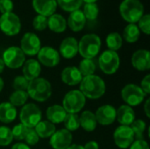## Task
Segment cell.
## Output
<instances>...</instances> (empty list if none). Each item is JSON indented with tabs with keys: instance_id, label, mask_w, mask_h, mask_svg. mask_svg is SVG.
Returning <instances> with one entry per match:
<instances>
[{
	"instance_id": "cell-46",
	"label": "cell",
	"mask_w": 150,
	"mask_h": 149,
	"mask_svg": "<svg viewBox=\"0 0 150 149\" xmlns=\"http://www.w3.org/2000/svg\"><path fill=\"white\" fill-rule=\"evenodd\" d=\"M11 149H31L28 145H26L25 143H22V142H18L16 144H14L12 146Z\"/></svg>"
},
{
	"instance_id": "cell-39",
	"label": "cell",
	"mask_w": 150,
	"mask_h": 149,
	"mask_svg": "<svg viewBox=\"0 0 150 149\" xmlns=\"http://www.w3.org/2000/svg\"><path fill=\"white\" fill-rule=\"evenodd\" d=\"M33 26L36 31H44L47 27V18L38 14L33 20Z\"/></svg>"
},
{
	"instance_id": "cell-10",
	"label": "cell",
	"mask_w": 150,
	"mask_h": 149,
	"mask_svg": "<svg viewBox=\"0 0 150 149\" xmlns=\"http://www.w3.org/2000/svg\"><path fill=\"white\" fill-rule=\"evenodd\" d=\"M4 65L11 69H16L23 66L25 61V55L18 47H10L6 48L2 58Z\"/></svg>"
},
{
	"instance_id": "cell-23",
	"label": "cell",
	"mask_w": 150,
	"mask_h": 149,
	"mask_svg": "<svg viewBox=\"0 0 150 149\" xmlns=\"http://www.w3.org/2000/svg\"><path fill=\"white\" fill-rule=\"evenodd\" d=\"M66 115H67L66 111L60 105H51L47 109L46 112V116L47 120L54 125L62 123Z\"/></svg>"
},
{
	"instance_id": "cell-47",
	"label": "cell",
	"mask_w": 150,
	"mask_h": 149,
	"mask_svg": "<svg viewBox=\"0 0 150 149\" xmlns=\"http://www.w3.org/2000/svg\"><path fill=\"white\" fill-rule=\"evenodd\" d=\"M150 100L149 98V99H147L146 100V102H145V105H144V112H145V113H146V115H147V117L148 118H149L150 117Z\"/></svg>"
},
{
	"instance_id": "cell-14",
	"label": "cell",
	"mask_w": 150,
	"mask_h": 149,
	"mask_svg": "<svg viewBox=\"0 0 150 149\" xmlns=\"http://www.w3.org/2000/svg\"><path fill=\"white\" fill-rule=\"evenodd\" d=\"M73 141V136L70 132L65 128L55 131L50 137L49 144L54 149H67Z\"/></svg>"
},
{
	"instance_id": "cell-18",
	"label": "cell",
	"mask_w": 150,
	"mask_h": 149,
	"mask_svg": "<svg viewBox=\"0 0 150 149\" xmlns=\"http://www.w3.org/2000/svg\"><path fill=\"white\" fill-rule=\"evenodd\" d=\"M59 51L63 58L72 59L78 54V41L74 37H67L62 41Z\"/></svg>"
},
{
	"instance_id": "cell-45",
	"label": "cell",
	"mask_w": 150,
	"mask_h": 149,
	"mask_svg": "<svg viewBox=\"0 0 150 149\" xmlns=\"http://www.w3.org/2000/svg\"><path fill=\"white\" fill-rule=\"evenodd\" d=\"M84 149H99L98 143L95 141H91L87 142L84 146H83Z\"/></svg>"
},
{
	"instance_id": "cell-3",
	"label": "cell",
	"mask_w": 150,
	"mask_h": 149,
	"mask_svg": "<svg viewBox=\"0 0 150 149\" xmlns=\"http://www.w3.org/2000/svg\"><path fill=\"white\" fill-rule=\"evenodd\" d=\"M101 44V40L97 34H85L78 42V53L83 59H93L99 54Z\"/></svg>"
},
{
	"instance_id": "cell-6",
	"label": "cell",
	"mask_w": 150,
	"mask_h": 149,
	"mask_svg": "<svg viewBox=\"0 0 150 149\" xmlns=\"http://www.w3.org/2000/svg\"><path fill=\"white\" fill-rule=\"evenodd\" d=\"M41 119L42 112L35 104H25L21 108L19 113L20 123L27 128H34L41 121Z\"/></svg>"
},
{
	"instance_id": "cell-32",
	"label": "cell",
	"mask_w": 150,
	"mask_h": 149,
	"mask_svg": "<svg viewBox=\"0 0 150 149\" xmlns=\"http://www.w3.org/2000/svg\"><path fill=\"white\" fill-rule=\"evenodd\" d=\"M62 123L64 124L65 129L70 133L76 131L80 127L79 116L75 113H67Z\"/></svg>"
},
{
	"instance_id": "cell-44",
	"label": "cell",
	"mask_w": 150,
	"mask_h": 149,
	"mask_svg": "<svg viewBox=\"0 0 150 149\" xmlns=\"http://www.w3.org/2000/svg\"><path fill=\"white\" fill-rule=\"evenodd\" d=\"M142 90L146 93V95L150 94V75H147L141 82V86Z\"/></svg>"
},
{
	"instance_id": "cell-27",
	"label": "cell",
	"mask_w": 150,
	"mask_h": 149,
	"mask_svg": "<svg viewBox=\"0 0 150 149\" xmlns=\"http://www.w3.org/2000/svg\"><path fill=\"white\" fill-rule=\"evenodd\" d=\"M34 130L40 138L46 139L50 138L55 133L56 127L54 124L49 122L48 120H41L34 127Z\"/></svg>"
},
{
	"instance_id": "cell-5",
	"label": "cell",
	"mask_w": 150,
	"mask_h": 149,
	"mask_svg": "<svg viewBox=\"0 0 150 149\" xmlns=\"http://www.w3.org/2000/svg\"><path fill=\"white\" fill-rule=\"evenodd\" d=\"M86 103V97L79 90L69 91L63 97L62 107L67 113H75L81 112Z\"/></svg>"
},
{
	"instance_id": "cell-19",
	"label": "cell",
	"mask_w": 150,
	"mask_h": 149,
	"mask_svg": "<svg viewBox=\"0 0 150 149\" xmlns=\"http://www.w3.org/2000/svg\"><path fill=\"white\" fill-rule=\"evenodd\" d=\"M41 71L40 63L35 59H29L25 61L22 66L23 76L29 82L40 76Z\"/></svg>"
},
{
	"instance_id": "cell-48",
	"label": "cell",
	"mask_w": 150,
	"mask_h": 149,
	"mask_svg": "<svg viewBox=\"0 0 150 149\" xmlns=\"http://www.w3.org/2000/svg\"><path fill=\"white\" fill-rule=\"evenodd\" d=\"M67 149H84L83 146L77 145V144H71Z\"/></svg>"
},
{
	"instance_id": "cell-43",
	"label": "cell",
	"mask_w": 150,
	"mask_h": 149,
	"mask_svg": "<svg viewBox=\"0 0 150 149\" xmlns=\"http://www.w3.org/2000/svg\"><path fill=\"white\" fill-rule=\"evenodd\" d=\"M129 149H149V146L145 140H134Z\"/></svg>"
},
{
	"instance_id": "cell-49",
	"label": "cell",
	"mask_w": 150,
	"mask_h": 149,
	"mask_svg": "<svg viewBox=\"0 0 150 149\" xmlns=\"http://www.w3.org/2000/svg\"><path fill=\"white\" fill-rule=\"evenodd\" d=\"M4 67H5V65H4V61H3L2 58H0V74L4 72Z\"/></svg>"
},
{
	"instance_id": "cell-37",
	"label": "cell",
	"mask_w": 150,
	"mask_h": 149,
	"mask_svg": "<svg viewBox=\"0 0 150 149\" xmlns=\"http://www.w3.org/2000/svg\"><path fill=\"white\" fill-rule=\"evenodd\" d=\"M27 129L28 128L26 126H25L21 123L14 126L13 128L11 129V133H12L13 140H16V141H23L25 139V133L27 132Z\"/></svg>"
},
{
	"instance_id": "cell-40",
	"label": "cell",
	"mask_w": 150,
	"mask_h": 149,
	"mask_svg": "<svg viewBox=\"0 0 150 149\" xmlns=\"http://www.w3.org/2000/svg\"><path fill=\"white\" fill-rule=\"evenodd\" d=\"M24 140H25L26 145H28V146H35L40 141V137L38 136V134L35 132L34 128H28Z\"/></svg>"
},
{
	"instance_id": "cell-36",
	"label": "cell",
	"mask_w": 150,
	"mask_h": 149,
	"mask_svg": "<svg viewBox=\"0 0 150 149\" xmlns=\"http://www.w3.org/2000/svg\"><path fill=\"white\" fill-rule=\"evenodd\" d=\"M13 141L11 129L6 126H0V147L9 146Z\"/></svg>"
},
{
	"instance_id": "cell-1",
	"label": "cell",
	"mask_w": 150,
	"mask_h": 149,
	"mask_svg": "<svg viewBox=\"0 0 150 149\" xmlns=\"http://www.w3.org/2000/svg\"><path fill=\"white\" fill-rule=\"evenodd\" d=\"M105 83L98 76L91 75L83 77L80 83V91L89 99H98L105 93Z\"/></svg>"
},
{
	"instance_id": "cell-26",
	"label": "cell",
	"mask_w": 150,
	"mask_h": 149,
	"mask_svg": "<svg viewBox=\"0 0 150 149\" xmlns=\"http://www.w3.org/2000/svg\"><path fill=\"white\" fill-rule=\"evenodd\" d=\"M47 27L56 33H61L66 30L67 21L61 14L54 13L47 18Z\"/></svg>"
},
{
	"instance_id": "cell-9",
	"label": "cell",
	"mask_w": 150,
	"mask_h": 149,
	"mask_svg": "<svg viewBox=\"0 0 150 149\" xmlns=\"http://www.w3.org/2000/svg\"><path fill=\"white\" fill-rule=\"evenodd\" d=\"M21 22L18 15L13 12L4 13L0 16V30L7 36H14L19 33Z\"/></svg>"
},
{
	"instance_id": "cell-24",
	"label": "cell",
	"mask_w": 150,
	"mask_h": 149,
	"mask_svg": "<svg viewBox=\"0 0 150 149\" xmlns=\"http://www.w3.org/2000/svg\"><path fill=\"white\" fill-rule=\"evenodd\" d=\"M80 126L86 132H93L97 128V119L95 113L91 111H84L79 117Z\"/></svg>"
},
{
	"instance_id": "cell-12",
	"label": "cell",
	"mask_w": 150,
	"mask_h": 149,
	"mask_svg": "<svg viewBox=\"0 0 150 149\" xmlns=\"http://www.w3.org/2000/svg\"><path fill=\"white\" fill-rule=\"evenodd\" d=\"M41 48L40 38L33 32H26L23 35L20 41V49L25 55H36Z\"/></svg>"
},
{
	"instance_id": "cell-11",
	"label": "cell",
	"mask_w": 150,
	"mask_h": 149,
	"mask_svg": "<svg viewBox=\"0 0 150 149\" xmlns=\"http://www.w3.org/2000/svg\"><path fill=\"white\" fill-rule=\"evenodd\" d=\"M134 134L130 126H120L113 133V141L115 145L121 149L128 148L134 141Z\"/></svg>"
},
{
	"instance_id": "cell-4",
	"label": "cell",
	"mask_w": 150,
	"mask_h": 149,
	"mask_svg": "<svg viewBox=\"0 0 150 149\" xmlns=\"http://www.w3.org/2000/svg\"><path fill=\"white\" fill-rule=\"evenodd\" d=\"M119 10L122 18L129 24L137 23L144 15V6L140 0H123Z\"/></svg>"
},
{
	"instance_id": "cell-2",
	"label": "cell",
	"mask_w": 150,
	"mask_h": 149,
	"mask_svg": "<svg viewBox=\"0 0 150 149\" xmlns=\"http://www.w3.org/2000/svg\"><path fill=\"white\" fill-rule=\"evenodd\" d=\"M26 92L34 101L45 102L52 95V87L47 79L38 77L29 82Z\"/></svg>"
},
{
	"instance_id": "cell-17",
	"label": "cell",
	"mask_w": 150,
	"mask_h": 149,
	"mask_svg": "<svg viewBox=\"0 0 150 149\" xmlns=\"http://www.w3.org/2000/svg\"><path fill=\"white\" fill-rule=\"evenodd\" d=\"M32 4L33 10L39 15L47 18L54 14L58 6L56 0H33Z\"/></svg>"
},
{
	"instance_id": "cell-31",
	"label": "cell",
	"mask_w": 150,
	"mask_h": 149,
	"mask_svg": "<svg viewBox=\"0 0 150 149\" xmlns=\"http://www.w3.org/2000/svg\"><path fill=\"white\" fill-rule=\"evenodd\" d=\"M77 68L79 69L83 77H84L94 75L96 71V64L92 59H83L80 61L79 67Z\"/></svg>"
},
{
	"instance_id": "cell-8",
	"label": "cell",
	"mask_w": 150,
	"mask_h": 149,
	"mask_svg": "<svg viewBox=\"0 0 150 149\" xmlns=\"http://www.w3.org/2000/svg\"><path fill=\"white\" fill-rule=\"evenodd\" d=\"M120 56L115 51L105 50L98 57L99 68L105 75L115 74L120 68Z\"/></svg>"
},
{
	"instance_id": "cell-20",
	"label": "cell",
	"mask_w": 150,
	"mask_h": 149,
	"mask_svg": "<svg viewBox=\"0 0 150 149\" xmlns=\"http://www.w3.org/2000/svg\"><path fill=\"white\" fill-rule=\"evenodd\" d=\"M62 81L69 86H76L80 84L83 76L76 67H67L61 74Z\"/></svg>"
},
{
	"instance_id": "cell-30",
	"label": "cell",
	"mask_w": 150,
	"mask_h": 149,
	"mask_svg": "<svg viewBox=\"0 0 150 149\" xmlns=\"http://www.w3.org/2000/svg\"><path fill=\"white\" fill-rule=\"evenodd\" d=\"M28 97H29L26 91L14 90L9 97V103L11 104L14 107L23 106L25 105Z\"/></svg>"
},
{
	"instance_id": "cell-42",
	"label": "cell",
	"mask_w": 150,
	"mask_h": 149,
	"mask_svg": "<svg viewBox=\"0 0 150 149\" xmlns=\"http://www.w3.org/2000/svg\"><path fill=\"white\" fill-rule=\"evenodd\" d=\"M13 2L12 0H0V12L2 14L12 12Z\"/></svg>"
},
{
	"instance_id": "cell-29",
	"label": "cell",
	"mask_w": 150,
	"mask_h": 149,
	"mask_svg": "<svg viewBox=\"0 0 150 149\" xmlns=\"http://www.w3.org/2000/svg\"><path fill=\"white\" fill-rule=\"evenodd\" d=\"M105 42L109 50L116 52L122 47V44H123L122 36L119 32H111L106 36Z\"/></svg>"
},
{
	"instance_id": "cell-22",
	"label": "cell",
	"mask_w": 150,
	"mask_h": 149,
	"mask_svg": "<svg viewBox=\"0 0 150 149\" xmlns=\"http://www.w3.org/2000/svg\"><path fill=\"white\" fill-rule=\"evenodd\" d=\"M85 24H86V18L82 11L76 10L70 12L68 18L67 25H69V27L73 32L82 31L85 26Z\"/></svg>"
},
{
	"instance_id": "cell-7",
	"label": "cell",
	"mask_w": 150,
	"mask_h": 149,
	"mask_svg": "<svg viewBox=\"0 0 150 149\" xmlns=\"http://www.w3.org/2000/svg\"><path fill=\"white\" fill-rule=\"evenodd\" d=\"M121 98L129 106H137L146 98V93L142 88L134 83H128L123 87L120 92Z\"/></svg>"
},
{
	"instance_id": "cell-41",
	"label": "cell",
	"mask_w": 150,
	"mask_h": 149,
	"mask_svg": "<svg viewBox=\"0 0 150 149\" xmlns=\"http://www.w3.org/2000/svg\"><path fill=\"white\" fill-rule=\"evenodd\" d=\"M138 27L140 31L143 32L145 34L149 35L150 33V15L144 14L138 21Z\"/></svg>"
},
{
	"instance_id": "cell-51",
	"label": "cell",
	"mask_w": 150,
	"mask_h": 149,
	"mask_svg": "<svg viewBox=\"0 0 150 149\" xmlns=\"http://www.w3.org/2000/svg\"><path fill=\"white\" fill-rule=\"evenodd\" d=\"M98 0H83V2H85L86 3H96Z\"/></svg>"
},
{
	"instance_id": "cell-21",
	"label": "cell",
	"mask_w": 150,
	"mask_h": 149,
	"mask_svg": "<svg viewBox=\"0 0 150 149\" xmlns=\"http://www.w3.org/2000/svg\"><path fill=\"white\" fill-rule=\"evenodd\" d=\"M116 119L120 126H130L131 124L135 120V112L129 105H120L119 109L116 110Z\"/></svg>"
},
{
	"instance_id": "cell-50",
	"label": "cell",
	"mask_w": 150,
	"mask_h": 149,
	"mask_svg": "<svg viewBox=\"0 0 150 149\" xmlns=\"http://www.w3.org/2000/svg\"><path fill=\"white\" fill-rule=\"evenodd\" d=\"M4 83L3 81V79L0 77V92L2 91V90L4 89Z\"/></svg>"
},
{
	"instance_id": "cell-35",
	"label": "cell",
	"mask_w": 150,
	"mask_h": 149,
	"mask_svg": "<svg viewBox=\"0 0 150 149\" xmlns=\"http://www.w3.org/2000/svg\"><path fill=\"white\" fill-rule=\"evenodd\" d=\"M82 11L86 20H95L98 16L99 8L96 3H86L83 6V11Z\"/></svg>"
},
{
	"instance_id": "cell-15",
	"label": "cell",
	"mask_w": 150,
	"mask_h": 149,
	"mask_svg": "<svg viewBox=\"0 0 150 149\" xmlns=\"http://www.w3.org/2000/svg\"><path fill=\"white\" fill-rule=\"evenodd\" d=\"M95 116L98 124L110 126L116 120V109L111 105H104L98 108Z\"/></svg>"
},
{
	"instance_id": "cell-33",
	"label": "cell",
	"mask_w": 150,
	"mask_h": 149,
	"mask_svg": "<svg viewBox=\"0 0 150 149\" xmlns=\"http://www.w3.org/2000/svg\"><path fill=\"white\" fill-rule=\"evenodd\" d=\"M132 131L134 134V139L144 140V133L146 131V122L142 119H135L130 126Z\"/></svg>"
},
{
	"instance_id": "cell-38",
	"label": "cell",
	"mask_w": 150,
	"mask_h": 149,
	"mask_svg": "<svg viewBox=\"0 0 150 149\" xmlns=\"http://www.w3.org/2000/svg\"><path fill=\"white\" fill-rule=\"evenodd\" d=\"M29 81L25 79L23 76H18L14 78L12 82V87L14 90H24L26 91Z\"/></svg>"
},
{
	"instance_id": "cell-34",
	"label": "cell",
	"mask_w": 150,
	"mask_h": 149,
	"mask_svg": "<svg viewBox=\"0 0 150 149\" xmlns=\"http://www.w3.org/2000/svg\"><path fill=\"white\" fill-rule=\"evenodd\" d=\"M57 5H59L63 11L72 12L79 10L83 4V0H56Z\"/></svg>"
},
{
	"instance_id": "cell-28",
	"label": "cell",
	"mask_w": 150,
	"mask_h": 149,
	"mask_svg": "<svg viewBox=\"0 0 150 149\" xmlns=\"http://www.w3.org/2000/svg\"><path fill=\"white\" fill-rule=\"evenodd\" d=\"M141 35V31L136 24H128L123 31V38L128 43L136 42Z\"/></svg>"
},
{
	"instance_id": "cell-25",
	"label": "cell",
	"mask_w": 150,
	"mask_h": 149,
	"mask_svg": "<svg viewBox=\"0 0 150 149\" xmlns=\"http://www.w3.org/2000/svg\"><path fill=\"white\" fill-rule=\"evenodd\" d=\"M17 118V109L9 102L0 104V122L10 124Z\"/></svg>"
},
{
	"instance_id": "cell-16",
	"label": "cell",
	"mask_w": 150,
	"mask_h": 149,
	"mask_svg": "<svg viewBox=\"0 0 150 149\" xmlns=\"http://www.w3.org/2000/svg\"><path fill=\"white\" fill-rule=\"evenodd\" d=\"M133 67L139 71H147L150 68V54L147 49L135 51L131 58Z\"/></svg>"
},
{
	"instance_id": "cell-13",
	"label": "cell",
	"mask_w": 150,
	"mask_h": 149,
	"mask_svg": "<svg viewBox=\"0 0 150 149\" xmlns=\"http://www.w3.org/2000/svg\"><path fill=\"white\" fill-rule=\"evenodd\" d=\"M38 61L47 68H54L57 66L60 62V54L59 52L51 47H41L39 51Z\"/></svg>"
}]
</instances>
